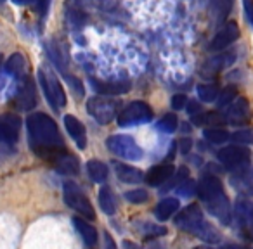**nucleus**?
<instances>
[{
	"label": "nucleus",
	"instance_id": "obj_50",
	"mask_svg": "<svg viewBox=\"0 0 253 249\" xmlns=\"http://www.w3.org/2000/svg\"><path fill=\"white\" fill-rule=\"evenodd\" d=\"M2 2H4V0H0V4H2Z\"/></svg>",
	"mask_w": 253,
	"mask_h": 249
},
{
	"label": "nucleus",
	"instance_id": "obj_24",
	"mask_svg": "<svg viewBox=\"0 0 253 249\" xmlns=\"http://www.w3.org/2000/svg\"><path fill=\"white\" fill-rule=\"evenodd\" d=\"M113 168H115L118 180H122V182H125V183H137L144 178V175H142L137 168L126 166V165H123V163L113 161Z\"/></svg>",
	"mask_w": 253,
	"mask_h": 249
},
{
	"label": "nucleus",
	"instance_id": "obj_40",
	"mask_svg": "<svg viewBox=\"0 0 253 249\" xmlns=\"http://www.w3.org/2000/svg\"><path fill=\"white\" fill-rule=\"evenodd\" d=\"M66 80L70 81V85L73 87V90L82 97V95H84V85H82V81L78 80V78H75L73 74H71V76H70V74H66Z\"/></svg>",
	"mask_w": 253,
	"mask_h": 249
},
{
	"label": "nucleus",
	"instance_id": "obj_25",
	"mask_svg": "<svg viewBox=\"0 0 253 249\" xmlns=\"http://www.w3.org/2000/svg\"><path fill=\"white\" fill-rule=\"evenodd\" d=\"M71 221H73L75 228H77L78 234L82 235V239H84L85 244H87V246H95V242H97V230H95L90 223H87V221H85V218L75 216Z\"/></svg>",
	"mask_w": 253,
	"mask_h": 249
},
{
	"label": "nucleus",
	"instance_id": "obj_3",
	"mask_svg": "<svg viewBox=\"0 0 253 249\" xmlns=\"http://www.w3.org/2000/svg\"><path fill=\"white\" fill-rule=\"evenodd\" d=\"M175 225L179 228H182L184 232H187V234L196 235L201 241L210 242V244L220 241L217 228L205 220L203 211H201L200 206H196V204H189L187 208H184V210L177 214Z\"/></svg>",
	"mask_w": 253,
	"mask_h": 249
},
{
	"label": "nucleus",
	"instance_id": "obj_20",
	"mask_svg": "<svg viewBox=\"0 0 253 249\" xmlns=\"http://www.w3.org/2000/svg\"><path fill=\"white\" fill-rule=\"evenodd\" d=\"M45 52H47V56H49V59L54 63V66H56L61 73L66 74L68 56H66L64 47L61 45L59 42H56V40H49V42H45Z\"/></svg>",
	"mask_w": 253,
	"mask_h": 249
},
{
	"label": "nucleus",
	"instance_id": "obj_42",
	"mask_svg": "<svg viewBox=\"0 0 253 249\" xmlns=\"http://www.w3.org/2000/svg\"><path fill=\"white\" fill-rule=\"evenodd\" d=\"M187 112H189L191 116H196L203 111H201V106L198 104V102H187Z\"/></svg>",
	"mask_w": 253,
	"mask_h": 249
},
{
	"label": "nucleus",
	"instance_id": "obj_14",
	"mask_svg": "<svg viewBox=\"0 0 253 249\" xmlns=\"http://www.w3.org/2000/svg\"><path fill=\"white\" fill-rule=\"evenodd\" d=\"M231 185L243 196H253V168L248 165L239 166L231 175Z\"/></svg>",
	"mask_w": 253,
	"mask_h": 249
},
{
	"label": "nucleus",
	"instance_id": "obj_37",
	"mask_svg": "<svg viewBox=\"0 0 253 249\" xmlns=\"http://www.w3.org/2000/svg\"><path fill=\"white\" fill-rule=\"evenodd\" d=\"M194 190H196V183H194V180H191V178H186L179 187H177V192H179V196H182V197H191L194 194Z\"/></svg>",
	"mask_w": 253,
	"mask_h": 249
},
{
	"label": "nucleus",
	"instance_id": "obj_34",
	"mask_svg": "<svg viewBox=\"0 0 253 249\" xmlns=\"http://www.w3.org/2000/svg\"><path fill=\"white\" fill-rule=\"evenodd\" d=\"M238 99V90H236L234 87H225L224 90L220 92V95H218L217 99V106L218 107H227V106H231L232 102Z\"/></svg>",
	"mask_w": 253,
	"mask_h": 249
},
{
	"label": "nucleus",
	"instance_id": "obj_11",
	"mask_svg": "<svg viewBox=\"0 0 253 249\" xmlns=\"http://www.w3.org/2000/svg\"><path fill=\"white\" fill-rule=\"evenodd\" d=\"M217 156H218V161H220L222 165L229 166V168H239V166L248 165L250 158H252L248 149L238 144L227 145V147L220 149V151L217 152Z\"/></svg>",
	"mask_w": 253,
	"mask_h": 249
},
{
	"label": "nucleus",
	"instance_id": "obj_43",
	"mask_svg": "<svg viewBox=\"0 0 253 249\" xmlns=\"http://www.w3.org/2000/svg\"><path fill=\"white\" fill-rule=\"evenodd\" d=\"M104 244H106V249H118L116 248V242L108 232H104Z\"/></svg>",
	"mask_w": 253,
	"mask_h": 249
},
{
	"label": "nucleus",
	"instance_id": "obj_13",
	"mask_svg": "<svg viewBox=\"0 0 253 249\" xmlns=\"http://www.w3.org/2000/svg\"><path fill=\"white\" fill-rule=\"evenodd\" d=\"M239 36V26L236 21H229L225 23L224 26L220 28V32L213 36L210 43V50L217 52V50H224L225 47H229L232 42H236Z\"/></svg>",
	"mask_w": 253,
	"mask_h": 249
},
{
	"label": "nucleus",
	"instance_id": "obj_22",
	"mask_svg": "<svg viewBox=\"0 0 253 249\" xmlns=\"http://www.w3.org/2000/svg\"><path fill=\"white\" fill-rule=\"evenodd\" d=\"M234 0H210V11L213 16L215 23L218 26L224 25V21L227 19V16L231 14Z\"/></svg>",
	"mask_w": 253,
	"mask_h": 249
},
{
	"label": "nucleus",
	"instance_id": "obj_1",
	"mask_svg": "<svg viewBox=\"0 0 253 249\" xmlns=\"http://www.w3.org/2000/svg\"><path fill=\"white\" fill-rule=\"evenodd\" d=\"M30 149L37 156L52 163L56 158L66 152L64 141L59 134L56 121L45 112H32L26 118Z\"/></svg>",
	"mask_w": 253,
	"mask_h": 249
},
{
	"label": "nucleus",
	"instance_id": "obj_45",
	"mask_svg": "<svg viewBox=\"0 0 253 249\" xmlns=\"http://www.w3.org/2000/svg\"><path fill=\"white\" fill-rule=\"evenodd\" d=\"M220 249H248V248H245V246H239V244H225V246H222Z\"/></svg>",
	"mask_w": 253,
	"mask_h": 249
},
{
	"label": "nucleus",
	"instance_id": "obj_21",
	"mask_svg": "<svg viewBox=\"0 0 253 249\" xmlns=\"http://www.w3.org/2000/svg\"><path fill=\"white\" fill-rule=\"evenodd\" d=\"M54 168H56V172L63 173V175H70V177H75L80 173V163H78V159L75 158V156H71L70 152H64V154H61L59 158H56L52 161Z\"/></svg>",
	"mask_w": 253,
	"mask_h": 249
},
{
	"label": "nucleus",
	"instance_id": "obj_44",
	"mask_svg": "<svg viewBox=\"0 0 253 249\" xmlns=\"http://www.w3.org/2000/svg\"><path fill=\"white\" fill-rule=\"evenodd\" d=\"M191 145H193L191 139H182V142H180V152H182V154H187L189 149H191Z\"/></svg>",
	"mask_w": 253,
	"mask_h": 249
},
{
	"label": "nucleus",
	"instance_id": "obj_32",
	"mask_svg": "<svg viewBox=\"0 0 253 249\" xmlns=\"http://www.w3.org/2000/svg\"><path fill=\"white\" fill-rule=\"evenodd\" d=\"M177 127H179V119H177V116L173 114V112L165 114L156 123V128H158L160 132H163V134H173V132L177 130Z\"/></svg>",
	"mask_w": 253,
	"mask_h": 249
},
{
	"label": "nucleus",
	"instance_id": "obj_7",
	"mask_svg": "<svg viewBox=\"0 0 253 249\" xmlns=\"http://www.w3.org/2000/svg\"><path fill=\"white\" fill-rule=\"evenodd\" d=\"M113 154L126 159V161H139L144 156V151L137 145V142L130 135H111L106 142Z\"/></svg>",
	"mask_w": 253,
	"mask_h": 249
},
{
	"label": "nucleus",
	"instance_id": "obj_26",
	"mask_svg": "<svg viewBox=\"0 0 253 249\" xmlns=\"http://www.w3.org/2000/svg\"><path fill=\"white\" fill-rule=\"evenodd\" d=\"M4 71L7 74L16 76V78H25V73H26V59H25V56H23V54H19V52L12 54V56L7 59V63H5Z\"/></svg>",
	"mask_w": 253,
	"mask_h": 249
},
{
	"label": "nucleus",
	"instance_id": "obj_47",
	"mask_svg": "<svg viewBox=\"0 0 253 249\" xmlns=\"http://www.w3.org/2000/svg\"><path fill=\"white\" fill-rule=\"evenodd\" d=\"M4 76H2V74H0V90H2V88H4Z\"/></svg>",
	"mask_w": 253,
	"mask_h": 249
},
{
	"label": "nucleus",
	"instance_id": "obj_28",
	"mask_svg": "<svg viewBox=\"0 0 253 249\" xmlns=\"http://www.w3.org/2000/svg\"><path fill=\"white\" fill-rule=\"evenodd\" d=\"M87 175L90 177L92 182L102 183L109 175L108 166L102 161H99V159H90V161L87 163Z\"/></svg>",
	"mask_w": 253,
	"mask_h": 249
},
{
	"label": "nucleus",
	"instance_id": "obj_23",
	"mask_svg": "<svg viewBox=\"0 0 253 249\" xmlns=\"http://www.w3.org/2000/svg\"><path fill=\"white\" fill-rule=\"evenodd\" d=\"M193 123L196 127H211L215 125H225L227 118H225L224 112L218 111H208V112H200V114L193 116Z\"/></svg>",
	"mask_w": 253,
	"mask_h": 249
},
{
	"label": "nucleus",
	"instance_id": "obj_46",
	"mask_svg": "<svg viewBox=\"0 0 253 249\" xmlns=\"http://www.w3.org/2000/svg\"><path fill=\"white\" fill-rule=\"evenodd\" d=\"M123 248H125V249H141L137 244H134V242H130V241H125V242H123Z\"/></svg>",
	"mask_w": 253,
	"mask_h": 249
},
{
	"label": "nucleus",
	"instance_id": "obj_41",
	"mask_svg": "<svg viewBox=\"0 0 253 249\" xmlns=\"http://www.w3.org/2000/svg\"><path fill=\"white\" fill-rule=\"evenodd\" d=\"M243 7H245L246 19L253 26V0H243Z\"/></svg>",
	"mask_w": 253,
	"mask_h": 249
},
{
	"label": "nucleus",
	"instance_id": "obj_10",
	"mask_svg": "<svg viewBox=\"0 0 253 249\" xmlns=\"http://www.w3.org/2000/svg\"><path fill=\"white\" fill-rule=\"evenodd\" d=\"M234 218L238 221V230L246 241L253 242V201L239 199L234 208Z\"/></svg>",
	"mask_w": 253,
	"mask_h": 249
},
{
	"label": "nucleus",
	"instance_id": "obj_33",
	"mask_svg": "<svg viewBox=\"0 0 253 249\" xmlns=\"http://www.w3.org/2000/svg\"><path fill=\"white\" fill-rule=\"evenodd\" d=\"M198 95L203 102H215L220 95V88L213 83H207V85H200L198 87Z\"/></svg>",
	"mask_w": 253,
	"mask_h": 249
},
{
	"label": "nucleus",
	"instance_id": "obj_18",
	"mask_svg": "<svg viewBox=\"0 0 253 249\" xmlns=\"http://www.w3.org/2000/svg\"><path fill=\"white\" fill-rule=\"evenodd\" d=\"M175 173L172 163H162V165H156L146 173V182L153 187H160L165 182H169L172 178V175Z\"/></svg>",
	"mask_w": 253,
	"mask_h": 249
},
{
	"label": "nucleus",
	"instance_id": "obj_6",
	"mask_svg": "<svg viewBox=\"0 0 253 249\" xmlns=\"http://www.w3.org/2000/svg\"><path fill=\"white\" fill-rule=\"evenodd\" d=\"M63 196H64V203H66L68 208H71V210H75L77 213H80L85 220H95V211H94V208H92V203L84 194V190L75 182L64 183Z\"/></svg>",
	"mask_w": 253,
	"mask_h": 249
},
{
	"label": "nucleus",
	"instance_id": "obj_39",
	"mask_svg": "<svg viewBox=\"0 0 253 249\" xmlns=\"http://www.w3.org/2000/svg\"><path fill=\"white\" fill-rule=\"evenodd\" d=\"M33 5H35L37 12L40 16H45L47 11H49V5H50V0H32Z\"/></svg>",
	"mask_w": 253,
	"mask_h": 249
},
{
	"label": "nucleus",
	"instance_id": "obj_5",
	"mask_svg": "<svg viewBox=\"0 0 253 249\" xmlns=\"http://www.w3.org/2000/svg\"><path fill=\"white\" fill-rule=\"evenodd\" d=\"M19 132H21V118L14 112L0 116V158L2 152L12 154L14 147L19 141Z\"/></svg>",
	"mask_w": 253,
	"mask_h": 249
},
{
	"label": "nucleus",
	"instance_id": "obj_48",
	"mask_svg": "<svg viewBox=\"0 0 253 249\" xmlns=\"http://www.w3.org/2000/svg\"><path fill=\"white\" fill-rule=\"evenodd\" d=\"M194 249H211L210 246H198V248H194Z\"/></svg>",
	"mask_w": 253,
	"mask_h": 249
},
{
	"label": "nucleus",
	"instance_id": "obj_31",
	"mask_svg": "<svg viewBox=\"0 0 253 249\" xmlns=\"http://www.w3.org/2000/svg\"><path fill=\"white\" fill-rule=\"evenodd\" d=\"M203 137L211 144H224V142L231 141V134L224 128H208L203 132Z\"/></svg>",
	"mask_w": 253,
	"mask_h": 249
},
{
	"label": "nucleus",
	"instance_id": "obj_49",
	"mask_svg": "<svg viewBox=\"0 0 253 249\" xmlns=\"http://www.w3.org/2000/svg\"><path fill=\"white\" fill-rule=\"evenodd\" d=\"M16 4H26V2H28V0H14Z\"/></svg>",
	"mask_w": 253,
	"mask_h": 249
},
{
	"label": "nucleus",
	"instance_id": "obj_15",
	"mask_svg": "<svg viewBox=\"0 0 253 249\" xmlns=\"http://www.w3.org/2000/svg\"><path fill=\"white\" fill-rule=\"evenodd\" d=\"M234 61H236V57L232 52H224V54H217V56H211L203 63L201 73H203L205 76H215V74H218L220 71H224L225 68L231 66Z\"/></svg>",
	"mask_w": 253,
	"mask_h": 249
},
{
	"label": "nucleus",
	"instance_id": "obj_2",
	"mask_svg": "<svg viewBox=\"0 0 253 249\" xmlns=\"http://www.w3.org/2000/svg\"><path fill=\"white\" fill-rule=\"evenodd\" d=\"M196 192L200 199L207 204V210L213 214L217 220H220L224 225L231 223L232 210L227 196L224 192V185L215 175L201 177L200 183L196 187Z\"/></svg>",
	"mask_w": 253,
	"mask_h": 249
},
{
	"label": "nucleus",
	"instance_id": "obj_29",
	"mask_svg": "<svg viewBox=\"0 0 253 249\" xmlns=\"http://www.w3.org/2000/svg\"><path fill=\"white\" fill-rule=\"evenodd\" d=\"M99 206L106 214H115L116 213V199L113 196L109 187H102L99 190Z\"/></svg>",
	"mask_w": 253,
	"mask_h": 249
},
{
	"label": "nucleus",
	"instance_id": "obj_8",
	"mask_svg": "<svg viewBox=\"0 0 253 249\" xmlns=\"http://www.w3.org/2000/svg\"><path fill=\"white\" fill-rule=\"evenodd\" d=\"M120 101L109 97H90L87 101V111L99 125H108L116 116Z\"/></svg>",
	"mask_w": 253,
	"mask_h": 249
},
{
	"label": "nucleus",
	"instance_id": "obj_16",
	"mask_svg": "<svg viewBox=\"0 0 253 249\" xmlns=\"http://www.w3.org/2000/svg\"><path fill=\"white\" fill-rule=\"evenodd\" d=\"M250 116H252V111H250V104L245 97H238L225 111V118L231 125H245L248 123Z\"/></svg>",
	"mask_w": 253,
	"mask_h": 249
},
{
	"label": "nucleus",
	"instance_id": "obj_36",
	"mask_svg": "<svg viewBox=\"0 0 253 249\" xmlns=\"http://www.w3.org/2000/svg\"><path fill=\"white\" fill-rule=\"evenodd\" d=\"M231 141H234L238 145H250L253 144V130H238L231 134Z\"/></svg>",
	"mask_w": 253,
	"mask_h": 249
},
{
	"label": "nucleus",
	"instance_id": "obj_35",
	"mask_svg": "<svg viewBox=\"0 0 253 249\" xmlns=\"http://www.w3.org/2000/svg\"><path fill=\"white\" fill-rule=\"evenodd\" d=\"M125 199L132 204H144L149 199V194L144 189H134L125 192Z\"/></svg>",
	"mask_w": 253,
	"mask_h": 249
},
{
	"label": "nucleus",
	"instance_id": "obj_9",
	"mask_svg": "<svg viewBox=\"0 0 253 249\" xmlns=\"http://www.w3.org/2000/svg\"><path fill=\"white\" fill-rule=\"evenodd\" d=\"M153 119V109L146 102L134 101L123 107V111L118 114L120 127H135L142 123H149Z\"/></svg>",
	"mask_w": 253,
	"mask_h": 249
},
{
	"label": "nucleus",
	"instance_id": "obj_12",
	"mask_svg": "<svg viewBox=\"0 0 253 249\" xmlns=\"http://www.w3.org/2000/svg\"><path fill=\"white\" fill-rule=\"evenodd\" d=\"M16 109L19 111H32L37 106V90H35V83L30 76L23 78V83L18 90V95H16L14 101Z\"/></svg>",
	"mask_w": 253,
	"mask_h": 249
},
{
	"label": "nucleus",
	"instance_id": "obj_17",
	"mask_svg": "<svg viewBox=\"0 0 253 249\" xmlns=\"http://www.w3.org/2000/svg\"><path fill=\"white\" fill-rule=\"evenodd\" d=\"M64 127H66L68 134L73 139V142L77 144L78 149L87 147V132H85V127L82 125L80 119L71 114H66L64 116Z\"/></svg>",
	"mask_w": 253,
	"mask_h": 249
},
{
	"label": "nucleus",
	"instance_id": "obj_19",
	"mask_svg": "<svg viewBox=\"0 0 253 249\" xmlns=\"http://www.w3.org/2000/svg\"><path fill=\"white\" fill-rule=\"evenodd\" d=\"M130 81L123 80V81H97L92 80V88L95 92H99L101 95H109V97H115V95L126 94L130 90Z\"/></svg>",
	"mask_w": 253,
	"mask_h": 249
},
{
	"label": "nucleus",
	"instance_id": "obj_30",
	"mask_svg": "<svg viewBox=\"0 0 253 249\" xmlns=\"http://www.w3.org/2000/svg\"><path fill=\"white\" fill-rule=\"evenodd\" d=\"M135 230L144 235V237H160V235L167 234V228L163 225H156L153 221H144V220L139 225H135Z\"/></svg>",
	"mask_w": 253,
	"mask_h": 249
},
{
	"label": "nucleus",
	"instance_id": "obj_27",
	"mask_svg": "<svg viewBox=\"0 0 253 249\" xmlns=\"http://www.w3.org/2000/svg\"><path fill=\"white\" fill-rule=\"evenodd\" d=\"M177 210H179V199H175V197H167V199L160 201L158 206L155 208V216L158 218L160 221H165V220H169Z\"/></svg>",
	"mask_w": 253,
	"mask_h": 249
},
{
	"label": "nucleus",
	"instance_id": "obj_4",
	"mask_svg": "<svg viewBox=\"0 0 253 249\" xmlns=\"http://www.w3.org/2000/svg\"><path fill=\"white\" fill-rule=\"evenodd\" d=\"M39 83L42 87L47 102H49L54 111H59V109H63L66 106V92H64L57 74L49 66H40Z\"/></svg>",
	"mask_w": 253,
	"mask_h": 249
},
{
	"label": "nucleus",
	"instance_id": "obj_38",
	"mask_svg": "<svg viewBox=\"0 0 253 249\" xmlns=\"http://www.w3.org/2000/svg\"><path fill=\"white\" fill-rule=\"evenodd\" d=\"M187 106V97L184 94H177L172 97V109H175V111H180L182 107H186Z\"/></svg>",
	"mask_w": 253,
	"mask_h": 249
}]
</instances>
